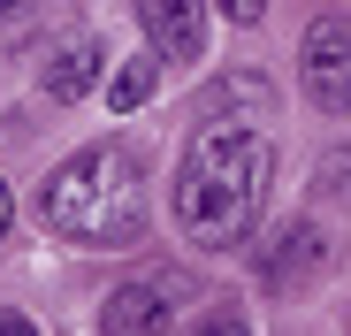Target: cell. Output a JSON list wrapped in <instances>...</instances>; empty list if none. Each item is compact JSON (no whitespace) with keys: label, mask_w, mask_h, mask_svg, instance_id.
I'll return each instance as SVG.
<instances>
[{"label":"cell","mask_w":351,"mask_h":336,"mask_svg":"<svg viewBox=\"0 0 351 336\" xmlns=\"http://www.w3.org/2000/svg\"><path fill=\"white\" fill-rule=\"evenodd\" d=\"M275 191V145L252 123H206L176 160V230L199 252H229L260 230Z\"/></svg>","instance_id":"6da1fadb"},{"label":"cell","mask_w":351,"mask_h":336,"mask_svg":"<svg viewBox=\"0 0 351 336\" xmlns=\"http://www.w3.org/2000/svg\"><path fill=\"white\" fill-rule=\"evenodd\" d=\"M38 221L69 245H107V252L138 245V230H145V160L123 138L69 153L38 184Z\"/></svg>","instance_id":"7a4b0ae2"},{"label":"cell","mask_w":351,"mask_h":336,"mask_svg":"<svg viewBox=\"0 0 351 336\" xmlns=\"http://www.w3.org/2000/svg\"><path fill=\"white\" fill-rule=\"evenodd\" d=\"M184 298H199L191 275H138V283L107 291L99 336H168V321H176V306H184Z\"/></svg>","instance_id":"3957f363"},{"label":"cell","mask_w":351,"mask_h":336,"mask_svg":"<svg viewBox=\"0 0 351 336\" xmlns=\"http://www.w3.org/2000/svg\"><path fill=\"white\" fill-rule=\"evenodd\" d=\"M298 77L321 115H351V16H321L298 46Z\"/></svg>","instance_id":"277c9868"},{"label":"cell","mask_w":351,"mask_h":336,"mask_svg":"<svg viewBox=\"0 0 351 336\" xmlns=\"http://www.w3.org/2000/svg\"><path fill=\"white\" fill-rule=\"evenodd\" d=\"M138 23H145V53L160 69H184L206 53V0H138Z\"/></svg>","instance_id":"5b68a950"},{"label":"cell","mask_w":351,"mask_h":336,"mask_svg":"<svg viewBox=\"0 0 351 336\" xmlns=\"http://www.w3.org/2000/svg\"><path fill=\"white\" fill-rule=\"evenodd\" d=\"M328 260H336V245H328L321 221H290V230L267 245V260H260V283L267 291H306V283L328 275Z\"/></svg>","instance_id":"8992f818"},{"label":"cell","mask_w":351,"mask_h":336,"mask_svg":"<svg viewBox=\"0 0 351 336\" xmlns=\"http://www.w3.org/2000/svg\"><path fill=\"white\" fill-rule=\"evenodd\" d=\"M99 77H107V46H99V38H84V31H77V38H62V46H53L46 62H38V92H46L53 107L84 99Z\"/></svg>","instance_id":"52a82bcc"},{"label":"cell","mask_w":351,"mask_h":336,"mask_svg":"<svg viewBox=\"0 0 351 336\" xmlns=\"http://www.w3.org/2000/svg\"><path fill=\"white\" fill-rule=\"evenodd\" d=\"M153 84H160V62H153V53H130V62L107 77V107H114V115H130V107L153 99Z\"/></svg>","instance_id":"ba28073f"},{"label":"cell","mask_w":351,"mask_h":336,"mask_svg":"<svg viewBox=\"0 0 351 336\" xmlns=\"http://www.w3.org/2000/svg\"><path fill=\"white\" fill-rule=\"evenodd\" d=\"M184 336H252V321H245L237 306H206V313H199Z\"/></svg>","instance_id":"9c48e42d"},{"label":"cell","mask_w":351,"mask_h":336,"mask_svg":"<svg viewBox=\"0 0 351 336\" xmlns=\"http://www.w3.org/2000/svg\"><path fill=\"white\" fill-rule=\"evenodd\" d=\"M221 16H229V23H260L267 0H221Z\"/></svg>","instance_id":"30bf717a"},{"label":"cell","mask_w":351,"mask_h":336,"mask_svg":"<svg viewBox=\"0 0 351 336\" xmlns=\"http://www.w3.org/2000/svg\"><path fill=\"white\" fill-rule=\"evenodd\" d=\"M0 336H38V328H31L23 313H0Z\"/></svg>","instance_id":"8fae6325"},{"label":"cell","mask_w":351,"mask_h":336,"mask_svg":"<svg viewBox=\"0 0 351 336\" xmlns=\"http://www.w3.org/2000/svg\"><path fill=\"white\" fill-rule=\"evenodd\" d=\"M8 221H16V199H8V184H0V245H8Z\"/></svg>","instance_id":"7c38bea8"},{"label":"cell","mask_w":351,"mask_h":336,"mask_svg":"<svg viewBox=\"0 0 351 336\" xmlns=\"http://www.w3.org/2000/svg\"><path fill=\"white\" fill-rule=\"evenodd\" d=\"M0 16H23V0H0Z\"/></svg>","instance_id":"4fadbf2b"}]
</instances>
